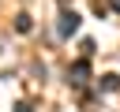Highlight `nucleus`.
<instances>
[{"mask_svg":"<svg viewBox=\"0 0 120 112\" xmlns=\"http://www.w3.org/2000/svg\"><path fill=\"white\" fill-rule=\"evenodd\" d=\"M86 78H90V63H86V60H79V63L68 67V82H71V86H86Z\"/></svg>","mask_w":120,"mask_h":112,"instance_id":"nucleus-1","label":"nucleus"},{"mask_svg":"<svg viewBox=\"0 0 120 112\" xmlns=\"http://www.w3.org/2000/svg\"><path fill=\"white\" fill-rule=\"evenodd\" d=\"M75 30H79V15H75V11H64V15H60V34L71 37Z\"/></svg>","mask_w":120,"mask_h":112,"instance_id":"nucleus-2","label":"nucleus"},{"mask_svg":"<svg viewBox=\"0 0 120 112\" xmlns=\"http://www.w3.org/2000/svg\"><path fill=\"white\" fill-rule=\"evenodd\" d=\"M101 90H120V75H101Z\"/></svg>","mask_w":120,"mask_h":112,"instance_id":"nucleus-3","label":"nucleus"},{"mask_svg":"<svg viewBox=\"0 0 120 112\" xmlns=\"http://www.w3.org/2000/svg\"><path fill=\"white\" fill-rule=\"evenodd\" d=\"M15 30H19V34H30V15H19V19H15Z\"/></svg>","mask_w":120,"mask_h":112,"instance_id":"nucleus-4","label":"nucleus"},{"mask_svg":"<svg viewBox=\"0 0 120 112\" xmlns=\"http://www.w3.org/2000/svg\"><path fill=\"white\" fill-rule=\"evenodd\" d=\"M109 7H112V11H120V0H109Z\"/></svg>","mask_w":120,"mask_h":112,"instance_id":"nucleus-5","label":"nucleus"}]
</instances>
